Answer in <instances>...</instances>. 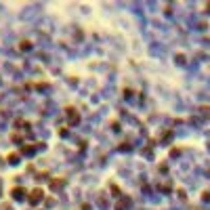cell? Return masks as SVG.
Here are the masks:
<instances>
[{"label":"cell","instance_id":"1","mask_svg":"<svg viewBox=\"0 0 210 210\" xmlns=\"http://www.w3.org/2000/svg\"><path fill=\"white\" fill-rule=\"evenodd\" d=\"M42 200V189H34L30 193V204H38Z\"/></svg>","mask_w":210,"mask_h":210},{"label":"cell","instance_id":"2","mask_svg":"<svg viewBox=\"0 0 210 210\" xmlns=\"http://www.w3.org/2000/svg\"><path fill=\"white\" fill-rule=\"evenodd\" d=\"M21 195H23V189H21V187L13 189V198H21Z\"/></svg>","mask_w":210,"mask_h":210}]
</instances>
